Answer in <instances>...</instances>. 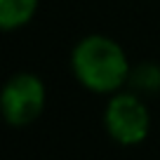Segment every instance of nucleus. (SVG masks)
<instances>
[{
    "label": "nucleus",
    "instance_id": "3",
    "mask_svg": "<svg viewBox=\"0 0 160 160\" xmlns=\"http://www.w3.org/2000/svg\"><path fill=\"white\" fill-rule=\"evenodd\" d=\"M47 101L45 82L35 73H14L2 87L0 108L12 127H26L40 118Z\"/></svg>",
    "mask_w": 160,
    "mask_h": 160
},
{
    "label": "nucleus",
    "instance_id": "2",
    "mask_svg": "<svg viewBox=\"0 0 160 160\" xmlns=\"http://www.w3.org/2000/svg\"><path fill=\"white\" fill-rule=\"evenodd\" d=\"M104 127L113 141L122 146H137L148 137L151 113L141 94L137 92H115L104 111Z\"/></svg>",
    "mask_w": 160,
    "mask_h": 160
},
{
    "label": "nucleus",
    "instance_id": "4",
    "mask_svg": "<svg viewBox=\"0 0 160 160\" xmlns=\"http://www.w3.org/2000/svg\"><path fill=\"white\" fill-rule=\"evenodd\" d=\"M40 0H0V26L14 31L26 26L38 12Z\"/></svg>",
    "mask_w": 160,
    "mask_h": 160
},
{
    "label": "nucleus",
    "instance_id": "5",
    "mask_svg": "<svg viewBox=\"0 0 160 160\" xmlns=\"http://www.w3.org/2000/svg\"><path fill=\"white\" fill-rule=\"evenodd\" d=\"M127 85L137 94H155V92H160V66L153 64V61H144V64L132 66Z\"/></svg>",
    "mask_w": 160,
    "mask_h": 160
},
{
    "label": "nucleus",
    "instance_id": "1",
    "mask_svg": "<svg viewBox=\"0 0 160 160\" xmlns=\"http://www.w3.org/2000/svg\"><path fill=\"white\" fill-rule=\"evenodd\" d=\"M71 71L85 90L94 94H115L130 80L125 50L106 35H87L71 52Z\"/></svg>",
    "mask_w": 160,
    "mask_h": 160
}]
</instances>
